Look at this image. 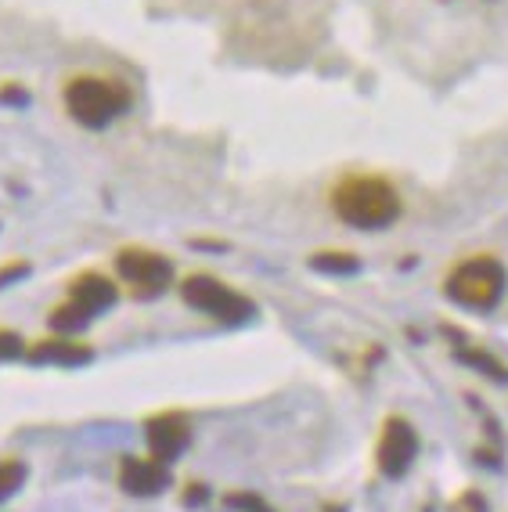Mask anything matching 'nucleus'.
I'll return each instance as SVG.
<instances>
[{
    "label": "nucleus",
    "instance_id": "nucleus-6",
    "mask_svg": "<svg viewBox=\"0 0 508 512\" xmlns=\"http://www.w3.org/2000/svg\"><path fill=\"white\" fill-rule=\"evenodd\" d=\"M418 455V433L408 419H400V415H390V419L382 422V433H379V444H375V466H379L382 476H404L411 469Z\"/></svg>",
    "mask_w": 508,
    "mask_h": 512
},
{
    "label": "nucleus",
    "instance_id": "nucleus-15",
    "mask_svg": "<svg viewBox=\"0 0 508 512\" xmlns=\"http://www.w3.org/2000/svg\"><path fill=\"white\" fill-rule=\"evenodd\" d=\"M26 354V347H22V339L15 336V332H0V361H15V357Z\"/></svg>",
    "mask_w": 508,
    "mask_h": 512
},
{
    "label": "nucleus",
    "instance_id": "nucleus-7",
    "mask_svg": "<svg viewBox=\"0 0 508 512\" xmlns=\"http://www.w3.org/2000/svg\"><path fill=\"white\" fill-rule=\"evenodd\" d=\"M145 440H148V451H152L155 462H170V458H177L184 448H188L191 426H188V419L177 412L152 415V419L145 422Z\"/></svg>",
    "mask_w": 508,
    "mask_h": 512
},
{
    "label": "nucleus",
    "instance_id": "nucleus-11",
    "mask_svg": "<svg viewBox=\"0 0 508 512\" xmlns=\"http://www.w3.org/2000/svg\"><path fill=\"white\" fill-rule=\"evenodd\" d=\"M310 267L314 271H328V275H350L361 267L354 253H343V249H321V253L310 256Z\"/></svg>",
    "mask_w": 508,
    "mask_h": 512
},
{
    "label": "nucleus",
    "instance_id": "nucleus-17",
    "mask_svg": "<svg viewBox=\"0 0 508 512\" xmlns=\"http://www.w3.org/2000/svg\"><path fill=\"white\" fill-rule=\"evenodd\" d=\"M29 267L26 264H11V267H4V271H0V285H8V278H15V275H26Z\"/></svg>",
    "mask_w": 508,
    "mask_h": 512
},
{
    "label": "nucleus",
    "instance_id": "nucleus-8",
    "mask_svg": "<svg viewBox=\"0 0 508 512\" xmlns=\"http://www.w3.org/2000/svg\"><path fill=\"white\" fill-rule=\"evenodd\" d=\"M119 484L130 494H159L170 484V473H166L163 462H155V458H123Z\"/></svg>",
    "mask_w": 508,
    "mask_h": 512
},
{
    "label": "nucleus",
    "instance_id": "nucleus-13",
    "mask_svg": "<svg viewBox=\"0 0 508 512\" xmlns=\"http://www.w3.org/2000/svg\"><path fill=\"white\" fill-rule=\"evenodd\" d=\"M458 361H465V365H476L483 375H490V379H498V383H508V368L501 365L498 357L483 354V350H458Z\"/></svg>",
    "mask_w": 508,
    "mask_h": 512
},
{
    "label": "nucleus",
    "instance_id": "nucleus-10",
    "mask_svg": "<svg viewBox=\"0 0 508 512\" xmlns=\"http://www.w3.org/2000/svg\"><path fill=\"white\" fill-rule=\"evenodd\" d=\"M94 350L76 343V339H40L37 347H29V361H40V365H62V368H73L83 365V361H91Z\"/></svg>",
    "mask_w": 508,
    "mask_h": 512
},
{
    "label": "nucleus",
    "instance_id": "nucleus-5",
    "mask_svg": "<svg viewBox=\"0 0 508 512\" xmlns=\"http://www.w3.org/2000/svg\"><path fill=\"white\" fill-rule=\"evenodd\" d=\"M116 275L134 289L137 296H159L170 289L173 264L155 249H119Z\"/></svg>",
    "mask_w": 508,
    "mask_h": 512
},
{
    "label": "nucleus",
    "instance_id": "nucleus-4",
    "mask_svg": "<svg viewBox=\"0 0 508 512\" xmlns=\"http://www.w3.org/2000/svg\"><path fill=\"white\" fill-rule=\"evenodd\" d=\"M181 300L191 311H202L217 321H245L253 314V300H245L242 293L227 289L220 278L209 275H191L181 282Z\"/></svg>",
    "mask_w": 508,
    "mask_h": 512
},
{
    "label": "nucleus",
    "instance_id": "nucleus-2",
    "mask_svg": "<svg viewBox=\"0 0 508 512\" xmlns=\"http://www.w3.org/2000/svg\"><path fill=\"white\" fill-rule=\"evenodd\" d=\"M505 264H501L498 256L480 253V256H469L462 264L454 267L451 275H447V296H451L458 307H472V311H487L494 303L501 300L505 293Z\"/></svg>",
    "mask_w": 508,
    "mask_h": 512
},
{
    "label": "nucleus",
    "instance_id": "nucleus-16",
    "mask_svg": "<svg viewBox=\"0 0 508 512\" xmlns=\"http://www.w3.org/2000/svg\"><path fill=\"white\" fill-rule=\"evenodd\" d=\"M454 512H487V502H483L476 491H465L458 502H454Z\"/></svg>",
    "mask_w": 508,
    "mask_h": 512
},
{
    "label": "nucleus",
    "instance_id": "nucleus-12",
    "mask_svg": "<svg viewBox=\"0 0 508 512\" xmlns=\"http://www.w3.org/2000/svg\"><path fill=\"white\" fill-rule=\"evenodd\" d=\"M91 318H94V314L83 311L80 303H73V300L58 303L55 311H51V325H55V329H62V332H80Z\"/></svg>",
    "mask_w": 508,
    "mask_h": 512
},
{
    "label": "nucleus",
    "instance_id": "nucleus-1",
    "mask_svg": "<svg viewBox=\"0 0 508 512\" xmlns=\"http://www.w3.org/2000/svg\"><path fill=\"white\" fill-rule=\"evenodd\" d=\"M332 213L343 224L361 231L390 228L393 220L400 217V195L386 177L379 174H350L332 188L328 195Z\"/></svg>",
    "mask_w": 508,
    "mask_h": 512
},
{
    "label": "nucleus",
    "instance_id": "nucleus-14",
    "mask_svg": "<svg viewBox=\"0 0 508 512\" xmlns=\"http://www.w3.org/2000/svg\"><path fill=\"white\" fill-rule=\"evenodd\" d=\"M22 476H26V469H22V462H15V458H0V502H4L8 494L19 491Z\"/></svg>",
    "mask_w": 508,
    "mask_h": 512
},
{
    "label": "nucleus",
    "instance_id": "nucleus-18",
    "mask_svg": "<svg viewBox=\"0 0 508 512\" xmlns=\"http://www.w3.org/2000/svg\"><path fill=\"white\" fill-rule=\"evenodd\" d=\"M0 101H26V94L19 87H0Z\"/></svg>",
    "mask_w": 508,
    "mask_h": 512
},
{
    "label": "nucleus",
    "instance_id": "nucleus-9",
    "mask_svg": "<svg viewBox=\"0 0 508 512\" xmlns=\"http://www.w3.org/2000/svg\"><path fill=\"white\" fill-rule=\"evenodd\" d=\"M69 300L80 303L83 311L98 314V311H109L112 303L119 300V289L105 275H80L69 285Z\"/></svg>",
    "mask_w": 508,
    "mask_h": 512
},
{
    "label": "nucleus",
    "instance_id": "nucleus-3",
    "mask_svg": "<svg viewBox=\"0 0 508 512\" xmlns=\"http://www.w3.org/2000/svg\"><path fill=\"white\" fill-rule=\"evenodd\" d=\"M130 105V94L112 80H101V76H76V80L65 83V109L76 123L91 130L109 127L112 119L123 116Z\"/></svg>",
    "mask_w": 508,
    "mask_h": 512
}]
</instances>
